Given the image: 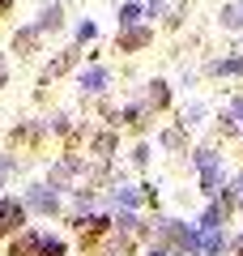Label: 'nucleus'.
I'll return each mask as SVG.
<instances>
[{"instance_id":"nucleus-7","label":"nucleus","mask_w":243,"mask_h":256,"mask_svg":"<svg viewBox=\"0 0 243 256\" xmlns=\"http://www.w3.org/2000/svg\"><path fill=\"white\" fill-rule=\"evenodd\" d=\"M234 201H239V205H243V180H239V184H234Z\"/></svg>"},{"instance_id":"nucleus-1","label":"nucleus","mask_w":243,"mask_h":256,"mask_svg":"<svg viewBox=\"0 0 243 256\" xmlns=\"http://www.w3.org/2000/svg\"><path fill=\"white\" fill-rule=\"evenodd\" d=\"M9 226H22V205L18 201H4V205H0V230H9Z\"/></svg>"},{"instance_id":"nucleus-5","label":"nucleus","mask_w":243,"mask_h":256,"mask_svg":"<svg viewBox=\"0 0 243 256\" xmlns=\"http://www.w3.org/2000/svg\"><path fill=\"white\" fill-rule=\"evenodd\" d=\"M222 22H226V26H239L243 18H239V9H226V13H222Z\"/></svg>"},{"instance_id":"nucleus-4","label":"nucleus","mask_w":243,"mask_h":256,"mask_svg":"<svg viewBox=\"0 0 243 256\" xmlns=\"http://www.w3.org/2000/svg\"><path fill=\"white\" fill-rule=\"evenodd\" d=\"M120 22H124V26H132V22H141V4H128V9L120 13Z\"/></svg>"},{"instance_id":"nucleus-2","label":"nucleus","mask_w":243,"mask_h":256,"mask_svg":"<svg viewBox=\"0 0 243 256\" xmlns=\"http://www.w3.org/2000/svg\"><path fill=\"white\" fill-rule=\"evenodd\" d=\"M102 82H107V73H102V68H90V73L81 77V86H86V90H102Z\"/></svg>"},{"instance_id":"nucleus-3","label":"nucleus","mask_w":243,"mask_h":256,"mask_svg":"<svg viewBox=\"0 0 243 256\" xmlns=\"http://www.w3.org/2000/svg\"><path fill=\"white\" fill-rule=\"evenodd\" d=\"M34 205H38V210H56V192H43V188H38V192H34Z\"/></svg>"},{"instance_id":"nucleus-6","label":"nucleus","mask_w":243,"mask_h":256,"mask_svg":"<svg viewBox=\"0 0 243 256\" xmlns=\"http://www.w3.org/2000/svg\"><path fill=\"white\" fill-rule=\"evenodd\" d=\"M230 116H234V120H243V98H234V102H230Z\"/></svg>"}]
</instances>
